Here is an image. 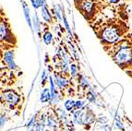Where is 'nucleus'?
<instances>
[{"instance_id": "9b49d317", "label": "nucleus", "mask_w": 132, "mask_h": 131, "mask_svg": "<svg viewBox=\"0 0 132 131\" xmlns=\"http://www.w3.org/2000/svg\"><path fill=\"white\" fill-rule=\"evenodd\" d=\"M23 11H24V15H25V18H26V20H27V22H28L29 26H30V28H31V16H30V9L27 7L26 3H24V2H23Z\"/></svg>"}, {"instance_id": "f3484780", "label": "nucleus", "mask_w": 132, "mask_h": 131, "mask_svg": "<svg viewBox=\"0 0 132 131\" xmlns=\"http://www.w3.org/2000/svg\"><path fill=\"white\" fill-rule=\"evenodd\" d=\"M32 21H33V26H34V29H35V31H37V32H39L40 31V23H39V20H38V18L36 15L33 16L32 18Z\"/></svg>"}, {"instance_id": "bb28decb", "label": "nucleus", "mask_w": 132, "mask_h": 131, "mask_svg": "<svg viewBox=\"0 0 132 131\" xmlns=\"http://www.w3.org/2000/svg\"><path fill=\"white\" fill-rule=\"evenodd\" d=\"M107 1L112 5H117L121 0H107Z\"/></svg>"}, {"instance_id": "ddd939ff", "label": "nucleus", "mask_w": 132, "mask_h": 131, "mask_svg": "<svg viewBox=\"0 0 132 131\" xmlns=\"http://www.w3.org/2000/svg\"><path fill=\"white\" fill-rule=\"evenodd\" d=\"M64 107L66 108L67 111L72 112L75 109V102L73 100H67L64 103Z\"/></svg>"}, {"instance_id": "4468645a", "label": "nucleus", "mask_w": 132, "mask_h": 131, "mask_svg": "<svg viewBox=\"0 0 132 131\" xmlns=\"http://www.w3.org/2000/svg\"><path fill=\"white\" fill-rule=\"evenodd\" d=\"M114 126H116V127H117V129H119V130L125 131L124 125H123V123H122V121L120 120L118 114H116V116H114Z\"/></svg>"}, {"instance_id": "aec40b11", "label": "nucleus", "mask_w": 132, "mask_h": 131, "mask_svg": "<svg viewBox=\"0 0 132 131\" xmlns=\"http://www.w3.org/2000/svg\"><path fill=\"white\" fill-rule=\"evenodd\" d=\"M69 68H70L71 77H75L76 75H77V67H76V65L75 64H71L70 67H69Z\"/></svg>"}, {"instance_id": "f8f14e48", "label": "nucleus", "mask_w": 132, "mask_h": 131, "mask_svg": "<svg viewBox=\"0 0 132 131\" xmlns=\"http://www.w3.org/2000/svg\"><path fill=\"white\" fill-rule=\"evenodd\" d=\"M96 93H95V92L93 90V89H90L89 90V92H87V100L90 102V103H95V102H96Z\"/></svg>"}, {"instance_id": "4be33fe9", "label": "nucleus", "mask_w": 132, "mask_h": 131, "mask_svg": "<svg viewBox=\"0 0 132 131\" xmlns=\"http://www.w3.org/2000/svg\"><path fill=\"white\" fill-rule=\"evenodd\" d=\"M97 121H98V123H100L102 125H105L108 122V118L106 116H101V117L97 119Z\"/></svg>"}, {"instance_id": "0eeeda50", "label": "nucleus", "mask_w": 132, "mask_h": 131, "mask_svg": "<svg viewBox=\"0 0 132 131\" xmlns=\"http://www.w3.org/2000/svg\"><path fill=\"white\" fill-rule=\"evenodd\" d=\"M95 121V116L93 113V111L85 112L83 114V125H90Z\"/></svg>"}, {"instance_id": "7ed1b4c3", "label": "nucleus", "mask_w": 132, "mask_h": 131, "mask_svg": "<svg viewBox=\"0 0 132 131\" xmlns=\"http://www.w3.org/2000/svg\"><path fill=\"white\" fill-rule=\"evenodd\" d=\"M78 9L84 15L93 16L95 10V4L93 0H80Z\"/></svg>"}, {"instance_id": "2eb2a0df", "label": "nucleus", "mask_w": 132, "mask_h": 131, "mask_svg": "<svg viewBox=\"0 0 132 131\" xmlns=\"http://www.w3.org/2000/svg\"><path fill=\"white\" fill-rule=\"evenodd\" d=\"M43 39H44V42L45 44H50L51 42H52V39H53V35L50 31H45L43 35Z\"/></svg>"}, {"instance_id": "b1692460", "label": "nucleus", "mask_w": 132, "mask_h": 131, "mask_svg": "<svg viewBox=\"0 0 132 131\" xmlns=\"http://www.w3.org/2000/svg\"><path fill=\"white\" fill-rule=\"evenodd\" d=\"M55 15H56V17L58 18L59 20H62L61 14H60V11H59V6H55Z\"/></svg>"}, {"instance_id": "c85d7f7f", "label": "nucleus", "mask_w": 132, "mask_h": 131, "mask_svg": "<svg viewBox=\"0 0 132 131\" xmlns=\"http://www.w3.org/2000/svg\"><path fill=\"white\" fill-rule=\"evenodd\" d=\"M130 68H131V70H132V64H131V66H130Z\"/></svg>"}, {"instance_id": "dca6fc26", "label": "nucleus", "mask_w": 132, "mask_h": 131, "mask_svg": "<svg viewBox=\"0 0 132 131\" xmlns=\"http://www.w3.org/2000/svg\"><path fill=\"white\" fill-rule=\"evenodd\" d=\"M46 125L50 127H55L57 125V122L53 116H48L46 119Z\"/></svg>"}, {"instance_id": "393cba45", "label": "nucleus", "mask_w": 132, "mask_h": 131, "mask_svg": "<svg viewBox=\"0 0 132 131\" xmlns=\"http://www.w3.org/2000/svg\"><path fill=\"white\" fill-rule=\"evenodd\" d=\"M46 79H47V74H46V71H44L43 72V75H42V83L43 82H45L46 81Z\"/></svg>"}, {"instance_id": "6ab92c4d", "label": "nucleus", "mask_w": 132, "mask_h": 131, "mask_svg": "<svg viewBox=\"0 0 132 131\" xmlns=\"http://www.w3.org/2000/svg\"><path fill=\"white\" fill-rule=\"evenodd\" d=\"M31 4H32L33 7H34L35 9H38L39 7L44 6L41 0H31Z\"/></svg>"}, {"instance_id": "412c9836", "label": "nucleus", "mask_w": 132, "mask_h": 131, "mask_svg": "<svg viewBox=\"0 0 132 131\" xmlns=\"http://www.w3.org/2000/svg\"><path fill=\"white\" fill-rule=\"evenodd\" d=\"M84 104H85V103H84L83 101H77V102H75V109H82V107L84 106Z\"/></svg>"}, {"instance_id": "9d476101", "label": "nucleus", "mask_w": 132, "mask_h": 131, "mask_svg": "<svg viewBox=\"0 0 132 131\" xmlns=\"http://www.w3.org/2000/svg\"><path fill=\"white\" fill-rule=\"evenodd\" d=\"M55 83H56V85L60 88V89H63L67 86L68 84V80H67L66 78L62 76H56L55 77Z\"/></svg>"}, {"instance_id": "f257e3e1", "label": "nucleus", "mask_w": 132, "mask_h": 131, "mask_svg": "<svg viewBox=\"0 0 132 131\" xmlns=\"http://www.w3.org/2000/svg\"><path fill=\"white\" fill-rule=\"evenodd\" d=\"M122 34H123L122 27L117 23H111L103 29L100 37L104 44H114L120 40Z\"/></svg>"}, {"instance_id": "6e6552de", "label": "nucleus", "mask_w": 132, "mask_h": 131, "mask_svg": "<svg viewBox=\"0 0 132 131\" xmlns=\"http://www.w3.org/2000/svg\"><path fill=\"white\" fill-rule=\"evenodd\" d=\"M51 100V92L50 90H49L48 88H45L44 89L41 93V96H40V101H41V103H47L48 101Z\"/></svg>"}, {"instance_id": "a878e982", "label": "nucleus", "mask_w": 132, "mask_h": 131, "mask_svg": "<svg viewBox=\"0 0 132 131\" xmlns=\"http://www.w3.org/2000/svg\"><path fill=\"white\" fill-rule=\"evenodd\" d=\"M5 123H6V119H5L4 116H1V117H0V127H4Z\"/></svg>"}, {"instance_id": "cd10ccee", "label": "nucleus", "mask_w": 132, "mask_h": 131, "mask_svg": "<svg viewBox=\"0 0 132 131\" xmlns=\"http://www.w3.org/2000/svg\"><path fill=\"white\" fill-rule=\"evenodd\" d=\"M69 131H75L74 129H69Z\"/></svg>"}, {"instance_id": "5701e85b", "label": "nucleus", "mask_w": 132, "mask_h": 131, "mask_svg": "<svg viewBox=\"0 0 132 131\" xmlns=\"http://www.w3.org/2000/svg\"><path fill=\"white\" fill-rule=\"evenodd\" d=\"M63 21H64V24H65V26H66V28H67V31H68V32H69V34L71 35L70 28H69V25H68V20H67L66 17H65L64 15H63Z\"/></svg>"}, {"instance_id": "1a4fd4ad", "label": "nucleus", "mask_w": 132, "mask_h": 131, "mask_svg": "<svg viewBox=\"0 0 132 131\" xmlns=\"http://www.w3.org/2000/svg\"><path fill=\"white\" fill-rule=\"evenodd\" d=\"M42 17L46 22H51V21H52L50 12H49L48 9H47L46 5H44V6H43V7H42Z\"/></svg>"}, {"instance_id": "39448f33", "label": "nucleus", "mask_w": 132, "mask_h": 131, "mask_svg": "<svg viewBox=\"0 0 132 131\" xmlns=\"http://www.w3.org/2000/svg\"><path fill=\"white\" fill-rule=\"evenodd\" d=\"M11 38H12V34L7 24L5 21H1L0 22V40L9 42Z\"/></svg>"}, {"instance_id": "f03ea898", "label": "nucleus", "mask_w": 132, "mask_h": 131, "mask_svg": "<svg viewBox=\"0 0 132 131\" xmlns=\"http://www.w3.org/2000/svg\"><path fill=\"white\" fill-rule=\"evenodd\" d=\"M113 60L122 68H130L132 64V45L114 51Z\"/></svg>"}, {"instance_id": "423d86ee", "label": "nucleus", "mask_w": 132, "mask_h": 131, "mask_svg": "<svg viewBox=\"0 0 132 131\" xmlns=\"http://www.w3.org/2000/svg\"><path fill=\"white\" fill-rule=\"evenodd\" d=\"M4 59H5V62L7 63V65L9 66V68L15 69L16 64H15V62H14V51H12V50L7 51V52L5 53Z\"/></svg>"}, {"instance_id": "a211bd4d", "label": "nucleus", "mask_w": 132, "mask_h": 131, "mask_svg": "<svg viewBox=\"0 0 132 131\" xmlns=\"http://www.w3.org/2000/svg\"><path fill=\"white\" fill-rule=\"evenodd\" d=\"M79 84H80V86H81L82 88H88V87H90L88 80H87L85 77H83V76L80 77V80H79Z\"/></svg>"}, {"instance_id": "20e7f679", "label": "nucleus", "mask_w": 132, "mask_h": 131, "mask_svg": "<svg viewBox=\"0 0 132 131\" xmlns=\"http://www.w3.org/2000/svg\"><path fill=\"white\" fill-rule=\"evenodd\" d=\"M3 98H4L5 102H7L11 107L15 106L16 104H18L20 103V97L17 92H15L12 90H7L3 93Z\"/></svg>"}]
</instances>
